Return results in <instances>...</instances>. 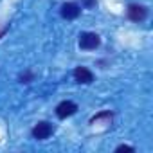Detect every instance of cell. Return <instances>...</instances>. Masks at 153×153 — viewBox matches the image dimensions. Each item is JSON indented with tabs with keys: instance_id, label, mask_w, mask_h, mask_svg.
<instances>
[{
	"instance_id": "6da1fadb",
	"label": "cell",
	"mask_w": 153,
	"mask_h": 153,
	"mask_svg": "<svg viewBox=\"0 0 153 153\" xmlns=\"http://www.w3.org/2000/svg\"><path fill=\"white\" fill-rule=\"evenodd\" d=\"M99 43H101V38L96 33H83L79 36V47L83 51H94L99 47Z\"/></svg>"
},
{
	"instance_id": "7a4b0ae2",
	"label": "cell",
	"mask_w": 153,
	"mask_h": 153,
	"mask_svg": "<svg viewBox=\"0 0 153 153\" xmlns=\"http://www.w3.org/2000/svg\"><path fill=\"white\" fill-rule=\"evenodd\" d=\"M52 124L47 123V121H40L34 128H33V137L38 139V140H43V139H49L52 135Z\"/></svg>"
},
{
	"instance_id": "3957f363",
	"label": "cell",
	"mask_w": 153,
	"mask_h": 153,
	"mask_svg": "<svg viewBox=\"0 0 153 153\" xmlns=\"http://www.w3.org/2000/svg\"><path fill=\"white\" fill-rule=\"evenodd\" d=\"M76 112H78V105L72 103V101H61L58 106H56V115L59 119H67L70 115H74Z\"/></svg>"
},
{
	"instance_id": "277c9868",
	"label": "cell",
	"mask_w": 153,
	"mask_h": 153,
	"mask_svg": "<svg viewBox=\"0 0 153 153\" xmlns=\"http://www.w3.org/2000/svg\"><path fill=\"white\" fill-rule=\"evenodd\" d=\"M126 13H128V18L131 22H142L148 16V9L144 6H139V4H130Z\"/></svg>"
},
{
	"instance_id": "5b68a950",
	"label": "cell",
	"mask_w": 153,
	"mask_h": 153,
	"mask_svg": "<svg viewBox=\"0 0 153 153\" xmlns=\"http://www.w3.org/2000/svg\"><path fill=\"white\" fill-rule=\"evenodd\" d=\"M74 79L78 83H83V85H90L94 81V74L87 67H76L74 68Z\"/></svg>"
},
{
	"instance_id": "8992f818",
	"label": "cell",
	"mask_w": 153,
	"mask_h": 153,
	"mask_svg": "<svg viewBox=\"0 0 153 153\" xmlns=\"http://www.w3.org/2000/svg\"><path fill=\"white\" fill-rule=\"evenodd\" d=\"M81 13V7L78 4H74V2H67L61 6V16L67 18V20H74V18H78Z\"/></svg>"
},
{
	"instance_id": "52a82bcc",
	"label": "cell",
	"mask_w": 153,
	"mask_h": 153,
	"mask_svg": "<svg viewBox=\"0 0 153 153\" xmlns=\"http://www.w3.org/2000/svg\"><path fill=\"white\" fill-rule=\"evenodd\" d=\"M101 119H112V114H110V112H101V114H97L96 117H92L90 123L94 124V123H97V121H101Z\"/></svg>"
},
{
	"instance_id": "ba28073f",
	"label": "cell",
	"mask_w": 153,
	"mask_h": 153,
	"mask_svg": "<svg viewBox=\"0 0 153 153\" xmlns=\"http://www.w3.org/2000/svg\"><path fill=\"white\" fill-rule=\"evenodd\" d=\"M33 78H34V76H33L31 72H25V74H22V76H20V81H22V83H31V81H33Z\"/></svg>"
},
{
	"instance_id": "9c48e42d",
	"label": "cell",
	"mask_w": 153,
	"mask_h": 153,
	"mask_svg": "<svg viewBox=\"0 0 153 153\" xmlns=\"http://www.w3.org/2000/svg\"><path fill=\"white\" fill-rule=\"evenodd\" d=\"M115 151H119V153H121V151H135V149H133L131 146H126V144H121V146H117V148H115Z\"/></svg>"
}]
</instances>
